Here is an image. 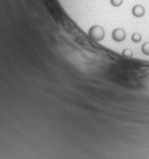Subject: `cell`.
<instances>
[{"mask_svg":"<svg viewBox=\"0 0 149 159\" xmlns=\"http://www.w3.org/2000/svg\"><path fill=\"white\" fill-rule=\"evenodd\" d=\"M88 34L92 40H94L96 42H101L105 38V30L99 25H95L90 28Z\"/></svg>","mask_w":149,"mask_h":159,"instance_id":"obj_1","label":"cell"},{"mask_svg":"<svg viewBox=\"0 0 149 159\" xmlns=\"http://www.w3.org/2000/svg\"><path fill=\"white\" fill-rule=\"evenodd\" d=\"M142 39H143V36L139 32H135L131 35V41L133 43H140L142 41Z\"/></svg>","mask_w":149,"mask_h":159,"instance_id":"obj_4","label":"cell"},{"mask_svg":"<svg viewBox=\"0 0 149 159\" xmlns=\"http://www.w3.org/2000/svg\"><path fill=\"white\" fill-rule=\"evenodd\" d=\"M132 15L136 18H141L145 14V9L143 5L141 4H136L135 6H133L132 10H131Z\"/></svg>","mask_w":149,"mask_h":159,"instance_id":"obj_3","label":"cell"},{"mask_svg":"<svg viewBox=\"0 0 149 159\" xmlns=\"http://www.w3.org/2000/svg\"><path fill=\"white\" fill-rule=\"evenodd\" d=\"M122 55H123V57H125V58H132V56H133V52H132V50H131V49L126 48V49H124V50H123Z\"/></svg>","mask_w":149,"mask_h":159,"instance_id":"obj_6","label":"cell"},{"mask_svg":"<svg viewBox=\"0 0 149 159\" xmlns=\"http://www.w3.org/2000/svg\"><path fill=\"white\" fill-rule=\"evenodd\" d=\"M142 52L146 55V56H149V42H145L143 44L142 46Z\"/></svg>","mask_w":149,"mask_h":159,"instance_id":"obj_5","label":"cell"},{"mask_svg":"<svg viewBox=\"0 0 149 159\" xmlns=\"http://www.w3.org/2000/svg\"><path fill=\"white\" fill-rule=\"evenodd\" d=\"M111 37H113V40L116 43L124 42L126 37V30L122 28H116L113 30V33H111Z\"/></svg>","mask_w":149,"mask_h":159,"instance_id":"obj_2","label":"cell"},{"mask_svg":"<svg viewBox=\"0 0 149 159\" xmlns=\"http://www.w3.org/2000/svg\"><path fill=\"white\" fill-rule=\"evenodd\" d=\"M123 2H124V0H109V3L111 4V6L116 7V8L122 6Z\"/></svg>","mask_w":149,"mask_h":159,"instance_id":"obj_7","label":"cell"}]
</instances>
